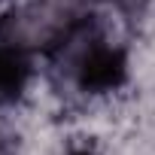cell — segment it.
<instances>
[{
  "mask_svg": "<svg viewBox=\"0 0 155 155\" xmlns=\"http://www.w3.org/2000/svg\"><path fill=\"white\" fill-rule=\"evenodd\" d=\"M31 82V55L21 43H0V107H9L21 97Z\"/></svg>",
  "mask_w": 155,
  "mask_h": 155,
  "instance_id": "1",
  "label": "cell"
},
{
  "mask_svg": "<svg viewBox=\"0 0 155 155\" xmlns=\"http://www.w3.org/2000/svg\"><path fill=\"white\" fill-rule=\"evenodd\" d=\"M67 155H94V152H88V149H73V152H67Z\"/></svg>",
  "mask_w": 155,
  "mask_h": 155,
  "instance_id": "2",
  "label": "cell"
},
{
  "mask_svg": "<svg viewBox=\"0 0 155 155\" xmlns=\"http://www.w3.org/2000/svg\"><path fill=\"white\" fill-rule=\"evenodd\" d=\"M0 155H3V152H0Z\"/></svg>",
  "mask_w": 155,
  "mask_h": 155,
  "instance_id": "3",
  "label": "cell"
}]
</instances>
